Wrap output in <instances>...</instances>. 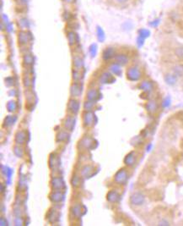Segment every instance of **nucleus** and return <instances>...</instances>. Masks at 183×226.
Returning a JSON list of instances; mask_svg holds the SVG:
<instances>
[{
  "label": "nucleus",
  "instance_id": "473e14b6",
  "mask_svg": "<svg viewBox=\"0 0 183 226\" xmlns=\"http://www.w3.org/2000/svg\"><path fill=\"white\" fill-rule=\"evenodd\" d=\"M83 78H84V74L81 73V70L74 69L72 71V79L74 81V82H81Z\"/></svg>",
  "mask_w": 183,
  "mask_h": 226
},
{
  "label": "nucleus",
  "instance_id": "13d9d810",
  "mask_svg": "<svg viewBox=\"0 0 183 226\" xmlns=\"http://www.w3.org/2000/svg\"><path fill=\"white\" fill-rule=\"evenodd\" d=\"M64 2H66V3H73L74 0H64Z\"/></svg>",
  "mask_w": 183,
  "mask_h": 226
},
{
  "label": "nucleus",
  "instance_id": "393cba45",
  "mask_svg": "<svg viewBox=\"0 0 183 226\" xmlns=\"http://www.w3.org/2000/svg\"><path fill=\"white\" fill-rule=\"evenodd\" d=\"M18 118L16 115H14V114H11V115H7L4 119V121H3V125L2 126L3 128H5V129H9V128H11L12 126H14V124L16 123Z\"/></svg>",
  "mask_w": 183,
  "mask_h": 226
},
{
  "label": "nucleus",
  "instance_id": "8fccbe9b",
  "mask_svg": "<svg viewBox=\"0 0 183 226\" xmlns=\"http://www.w3.org/2000/svg\"><path fill=\"white\" fill-rule=\"evenodd\" d=\"M144 41H145V39L140 38V37H138V38H137V45H138V47L142 48L143 45L144 44Z\"/></svg>",
  "mask_w": 183,
  "mask_h": 226
},
{
  "label": "nucleus",
  "instance_id": "603ef678",
  "mask_svg": "<svg viewBox=\"0 0 183 226\" xmlns=\"http://www.w3.org/2000/svg\"><path fill=\"white\" fill-rule=\"evenodd\" d=\"M159 24V19H157V20H154V21H153L152 22H150L149 25L151 26H154V27H156V26H158Z\"/></svg>",
  "mask_w": 183,
  "mask_h": 226
},
{
  "label": "nucleus",
  "instance_id": "c9c22d12",
  "mask_svg": "<svg viewBox=\"0 0 183 226\" xmlns=\"http://www.w3.org/2000/svg\"><path fill=\"white\" fill-rule=\"evenodd\" d=\"M13 152H14V155L17 157V158H23L25 155V152L23 150V148L20 145H15L14 147H13Z\"/></svg>",
  "mask_w": 183,
  "mask_h": 226
},
{
  "label": "nucleus",
  "instance_id": "a19ab883",
  "mask_svg": "<svg viewBox=\"0 0 183 226\" xmlns=\"http://www.w3.org/2000/svg\"><path fill=\"white\" fill-rule=\"evenodd\" d=\"M97 51H98V47L95 43H93L90 46L89 48V53L91 56V58H95L96 54H97Z\"/></svg>",
  "mask_w": 183,
  "mask_h": 226
},
{
  "label": "nucleus",
  "instance_id": "f8f14e48",
  "mask_svg": "<svg viewBox=\"0 0 183 226\" xmlns=\"http://www.w3.org/2000/svg\"><path fill=\"white\" fill-rule=\"evenodd\" d=\"M76 122H77V117H76V115L68 113V115L65 117L64 120L63 121V129L68 130L69 132H72L73 130H74L75 125H76Z\"/></svg>",
  "mask_w": 183,
  "mask_h": 226
},
{
  "label": "nucleus",
  "instance_id": "dca6fc26",
  "mask_svg": "<svg viewBox=\"0 0 183 226\" xmlns=\"http://www.w3.org/2000/svg\"><path fill=\"white\" fill-rule=\"evenodd\" d=\"M145 202V196L142 192H134L130 196V203L133 206H142Z\"/></svg>",
  "mask_w": 183,
  "mask_h": 226
},
{
  "label": "nucleus",
  "instance_id": "4d7b16f0",
  "mask_svg": "<svg viewBox=\"0 0 183 226\" xmlns=\"http://www.w3.org/2000/svg\"><path fill=\"white\" fill-rule=\"evenodd\" d=\"M0 188H1V192H2V193H3V192L5 191V189H6L5 187H4V184H3V183H1V185H0Z\"/></svg>",
  "mask_w": 183,
  "mask_h": 226
},
{
  "label": "nucleus",
  "instance_id": "6ab92c4d",
  "mask_svg": "<svg viewBox=\"0 0 183 226\" xmlns=\"http://www.w3.org/2000/svg\"><path fill=\"white\" fill-rule=\"evenodd\" d=\"M31 40V37L30 32L25 31L24 30L18 32V43L21 46H25Z\"/></svg>",
  "mask_w": 183,
  "mask_h": 226
},
{
  "label": "nucleus",
  "instance_id": "ddd939ff",
  "mask_svg": "<svg viewBox=\"0 0 183 226\" xmlns=\"http://www.w3.org/2000/svg\"><path fill=\"white\" fill-rule=\"evenodd\" d=\"M79 110H80V102L77 98L72 97L68 100V104H67L68 113L77 115L79 113Z\"/></svg>",
  "mask_w": 183,
  "mask_h": 226
},
{
  "label": "nucleus",
  "instance_id": "7c9ffc66",
  "mask_svg": "<svg viewBox=\"0 0 183 226\" xmlns=\"http://www.w3.org/2000/svg\"><path fill=\"white\" fill-rule=\"evenodd\" d=\"M115 62L117 63L118 65H120L121 66H123V65H126L128 63L129 58L128 57V55L124 54H118L115 56Z\"/></svg>",
  "mask_w": 183,
  "mask_h": 226
},
{
  "label": "nucleus",
  "instance_id": "9d476101",
  "mask_svg": "<svg viewBox=\"0 0 183 226\" xmlns=\"http://www.w3.org/2000/svg\"><path fill=\"white\" fill-rule=\"evenodd\" d=\"M30 141V132L26 130H18L14 136V142L17 145L23 146Z\"/></svg>",
  "mask_w": 183,
  "mask_h": 226
},
{
  "label": "nucleus",
  "instance_id": "c03bdc74",
  "mask_svg": "<svg viewBox=\"0 0 183 226\" xmlns=\"http://www.w3.org/2000/svg\"><path fill=\"white\" fill-rule=\"evenodd\" d=\"M175 54L178 58L180 59H182L183 60V46L181 47H178L176 48L175 50Z\"/></svg>",
  "mask_w": 183,
  "mask_h": 226
},
{
  "label": "nucleus",
  "instance_id": "5fc2aeb1",
  "mask_svg": "<svg viewBox=\"0 0 183 226\" xmlns=\"http://www.w3.org/2000/svg\"><path fill=\"white\" fill-rule=\"evenodd\" d=\"M152 148H153V144L152 143H149L148 144V146L146 147V151L149 153V152H150V151L152 150Z\"/></svg>",
  "mask_w": 183,
  "mask_h": 226
},
{
  "label": "nucleus",
  "instance_id": "c85d7f7f",
  "mask_svg": "<svg viewBox=\"0 0 183 226\" xmlns=\"http://www.w3.org/2000/svg\"><path fill=\"white\" fill-rule=\"evenodd\" d=\"M67 39H68V44L70 46H74L78 44L79 42V38L77 33H75L74 31H68L67 32Z\"/></svg>",
  "mask_w": 183,
  "mask_h": 226
},
{
  "label": "nucleus",
  "instance_id": "3c124183",
  "mask_svg": "<svg viewBox=\"0 0 183 226\" xmlns=\"http://www.w3.org/2000/svg\"><path fill=\"white\" fill-rule=\"evenodd\" d=\"M0 225L2 226H4V225H9V222H8V220L4 217H1L0 218Z\"/></svg>",
  "mask_w": 183,
  "mask_h": 226
},
{
  "label": "nucleus",
  "instance_id": "2eb2a0df",
  "mask_svg": "<svg viewBox=\"0 0 183 226\" xmlns=\"http://www.w3.org/2000/svg\"><path fill=\"white\" fill-rule=\"evenodd\" d=\"M84 90V86L82 82H74L70 86V95L71 97L78 98L81 96Z\"/></svg>",
  "mask_w": 183,
  "mask_h": 226
},
{
  "label": "nucleus",
  "instance_id": "bb28decb",
  "mask_svg": "<svg viewBox=\"0 0 183 226\" xmlns=\"http://www.w3.org/2000/svg\"><path fill=\"white\" fill-rule=\"evenodd\" d=\"M73 66H74V69H77V70H82L84 69V66H85L84 59L81 58V56L79 54L74 55Z\"/></svg>",
  "mask_w": 183,
  "mask_h": 226
},
{
  "label": "nucleus",
  "instance_id": "b1692460",
  "mask_svg": "<svg viewBox=\"0 0 183 226\" xmlns=\"http://www.w3.org/2000/svg\"><path fill=\"white\" fill-rule=\"evenodd\" d=\"M83 180H84V178L80 175V174L74 173V174H73L71 180H70L71 185L74 189L80 188L81 185H83Z\"/></svg>",
  "mask_w": 183,
  "mask_h": 226
},
{
  "label": "nucleus",
  "instance_id": "4c0bfd02",
  "mask_svg": "<svg viewBox=\"0 0 183 226\" xmlns=\"http://www.w3.org/2000/svg\"><path fill=\"white\" fill-rule=\"evenodd\" d=\"M96 103H97L86 100L84 103V109H85V111H93L95 109V106H96Z\"/></svg>",
  "mask_w": 183,
  "mask_h": 226
},
{
  "label": "nucleus",
  "instance_id": "20e7f679",
  "mask_svg": "<svg viewBox=\"0 0 183 226\" xmlns=\"http://www.w3.org/2000/svg\"><path fill=\"white\" fill-rule=\"evenodd\" d=\"M61 158L60 155L57 153H51L48 158V166L53 173H58L60 175L58 170H61Z\"/></svg>",
  "mask_w": 183,
  "mask_h": 226
},
{
  "label": "nucleus",
  "instance_id": "79ce46f5",
  "mask_svg": "<svg viewBox=\"0 0 183 226\" xmlns=\"http://www.w3.org/2000/svg\"><path fill=\"white\" fill-rule=\"evenodd\" d=\"M173 74L178 77V76H182L183 75V66L182 65H176L173 69Z\"/></svg>",
  "mask_w": 183,
  "mask_h": 226
},
{
  "label": "nucleus",
  "instance_id": "a211bd4d",
  "mask_svg": "<svg viewBox=\"0 0 183 226\" xmlns=\"http://www.w3.org/2000/svg\"><path fill=\"white\" fill-rule=\"evenodd\" d=\"M99 81L101 84H112L115 82L116 78L114 77V75H112L110 71H104L100 75Z\"/></svg>",
  "mask_w": 183,
  "mask_h": 226
},
{
  "label": "nucleus",
  "instance_id": "1a4fd4ad",
  "mask_svg": "<svg viewBox=\"0 0 183 226\" xmlns=\"http://www.w3.org/2000/svg\"><path fill=\"white\" fill-rule=\"evenodd\" d=\"M126 75L128 80L130 81H138L142 77V72L138 66L133 65L128 69Z\"/></svg>",
  "mask_w": 183,
  "mask_h": 226
},
{
  "label": "nucleus",
  "instance_id": "e433bc0d",
  "mask_svg": "<svg viewBox=\"0 0 183 226\" xmlns=\"http://www.w3.org/2000/svg\"><path fill=\"white\" fill-rule=\"evenodd\" d=\"M27 185V180H26V176L25 175L21 174L20 180L18 182V188L20 190H25Z\"/></svg>",
  "mask_w": 183,
  "mask_h": 226
},
{
  "label": "nucleus",
  "instance_id": "412c9836",
  "mask_svg": "<svg viewBox=\"0 0 183 226\" xmlns=\"http://www.w3.org/2000/svg\"><path fill=\"white\" fill-rule=\"evenodd\" d=\"M124 164L128 167H133L137 163V153L135 151H132L126 155L124 158Z\"/></svg>",
  "mask_w": 183,
  "mask_h": 226
},
{
  "label": "nucleus",
  "instance_id": "9b49d317",
  "mask_svg": "<svg viewBox=\"0 0 183 226\" xmlns=\"http://www.w3.org/2000/svg\"><path fill=\"white\" fill-rule=\"evenodd\" d=\"M60 216H61L60 210L55 208H50L46 213V219L49 224H54L59 221Z\"/></svg>",
  "mask_w": 183,
  "mask_h": 226
},
{
  "label": "nucleus",
  "instance_id": "5701e85b",
  "mask_svg": "<svg viewBox=\"0 0 183 226\" xmlns=\"http://www.w3.org/2000/svg\"><path fill=\"white\" fill-rule=\"evenodd\" d=\"M1 173L4 176L5 182L7 185H10L11 180H12V175H13V169L8 166H4L1 165Z\"/></svg>",
  "mask_w": 183,
  "mask_h": 226
},
{
  "label": "nucleus",
  "instance_id": "cd10ccee",
  "mask_svg": "<svg viewBox=\"0 0 183 226\" xmlns=\"http://www.w3.org/2000/svg\"><path fill=\"white\" fill-rule=\"evenodd\" d=\"M145 109L146 110L148 111V113H149L150 114H154L157 111H158V109H159V105H158V103L156 102L155 100L151 99L149 100L145 104Z\"/></svg>",
  "mask_w": 183,
  "mask_h": 226
},
{
  "label": "nucleus",
  "instance_id": "6e6552de",
  "mask_svg": "<svg viewBox=\"0 0 183 226\" xmlns=\"http://www.w3.org/2000/svg\"><path fill=\"white\" fill-rule=\"evenodd\" d=\"M99 172V169L94 165H85L80 169V175L84 179L91 178Z\"/></svg>",
  "mask_w": 183,
  "mask_h": 226
},
{
  "label": "nucleus",
  "instance_id": "39448f33",
  "mask_svg": "<svg viewBox=\"0 0 183 226\" xmlns=\"http://www.w3.org/2000/svg\"><path fill=\"white\" fill-rule=\"evenodd\" d=\"M129 179V174L128 169L126 168H121L116 172L113 177V180L116 185H125Z\"/></svg>",
  "mask_w": 183,
  "mask_h": 226
},
{
  "label": "nucleus",
  "instance_id": "7ed1b4c3",
  "mask_svg": "<svg viewBox=\"0 0 183 226\" xmlns=\"http://www.w3.org/2000/svg\"><path fill=\"white\" fill-rule=\"evenodd\" d=\"M82 122L84 127L90 129L97 125L98 118L93 111H85L82 116Z\"/></svg>",
  "mask_w": 183,
  "mask_h": 226
},
{
  "label": "nucleus",
  "instance_id": "aec40b11",
  "mask_svg": "<svg viewBox=\"0 0 183 226\" xmlns=\"http://www.w3.org/2000/svg\"><path fill=\"white\" fill-rule=\"evenodd\" d=\"M106 200L107 202L112 204H115L121 200V195L116 190H110L106 194Z\"/></svg>",
  "mask_w": 183,
  "mask_h": 226
},
{
  "label": "nucleus",
  "instance_id": "f704fd0d",
  "mask_svg": "<svg viewBox=\"0 0 183 226\" xmlns=\"http://www.w3.org/2000/svg\"><path fill=\"white\" fill-rule=\"evenodd\" d=\"M6 109H7L8 112L10 113H15L18 110V103L16 101L14 100H10L6 104Z\"/></svg>",
  "mask_w": 183,
  "mask_h": 226
},
{
  "label": "nucleus",
  "instance_id": "864d4df0",
  "mask_svg": "<svg viewBox=\"0 0 183 226\" xmlns=\"http://www.w3.org/2000/svg\"><path fill=\"white\" fill-rule=\"evenodd\" d=\"M159 225H170V223L166 219H162L159 222Z\"/></svg>",
  "mask_w": 183,
  "mask_h": 226
},
{
  "label": "nucleus",
  "instance_id": "f3484780",
  "mask_svg": "<svg viewBox=\"0 0 183 226\" xmlns=\"http://www.w3.org/2000/svg\"><path fill=\"white\" fill-rule=\"evenodd\" d=\"M70 141V132L68 130L63 129L58 131L56 135V142L57 143L67 144Z\"/></svg>",
  "mask_w": 183,
  "mask_h": 226
},
{
  "label": "nucleus",
  "instance_id": "58836bf2",
  "mask_svg": "<svg viewBox=\"0 0 183 226\" xmlns=\"http://www.w3.org/2000/svg\"><path fill=\"white\" fill-rule=\"evenodd\" d=\"M96 34H97V38L100 42H103L105 40V31H103L101 26H97L96 29Z\"/></svg>",
  "mask_w": 183,
  "mask_h": 226
},
{
  "label": "nucleus",
  "instance_id": "4468645a",
  "mask_svg": "<svg viewBox=\"0 0 183 226\" xmlns=\"http://www.w3.org/2000/svg\"><path fill=\"white\" fill-rule=\"evenodd\" d=\"M101 97L102 94L101 93V92L95 87L89 88L87 93H86V99L89 100V101L95 102V103H97L98 101H100L101 99Z\"/></svg>",
  "mask_w": 183,
  "mask_h": 226
},
{
  "label": "nucleus",
  "instance_id": "72a5a7b5",
  "mask_svg": "<svg viewBox=\"0 0 183 226\" xmlns=\"http://www.w3.org/2000/svg\"><path fill=\"white\" fill-rule=\"evenodd\" d=\"M165 81L167 85L174 86L177 81V76L175 74H167L165 75Z\"/></svg>",
  "mask_w": 183,
  "mask_h": 226
},
{
  "label": "nucleus",
  "instance_id": "c756f323",
  "mask_svg": "<svg viewBox=\"0 0 183 226\" xmlns=\"http://www.w3.org/2000/svg\"><path fill=\"white\" fill-rule=\"evenodd\" d=\"M109 71L112 73V75H116V76H121L122 75V69H121V65H118L117 63H112L109 65Z\"/></svg>",
  "mask_w": 183,
  "mask_h": 226
},
{
  "label": "nucleus",
  "instance_id": "ea45409f",
  "mask_svg": "<svg viewBox=\"0 0 183 226\" xmlns=\"http://www.w3.org/2000/svg\"><path fill=\"white\" fill-rule=\"evenodd\" d=\"M18 26L21 28V29H27L30 26V23L26 18H21L18 21Z\"/></svg>",
  "mask_w": 183,
  "mask_h": 226
},
{
  "label": "nucleus",
  "instance_id": "09e8293b",
  "mask_svg": "<svg viewBox=\"0 0 183 226\" xmlns=\"http://www.w3.org/2000/svg\"><path fill=\"white\" fill-rule=\"evenodd\" d=\"M23 224H24V219H22V217H15L14 219L15 225H23Z\"/></svg>",
  "mask_w": 183,
  "mask_h": 226
},
{
  "label": "nucleus",
  "instance_id": "49530a36",
  "mask_svg": "<svg viewBox=\"0 0 183 226\" xmlns=\"http://www.w3.org/2000/svg\"><path fill=\"white\" fill-rule=\"evenodd\" d=\"M171 104V100H170V97H166L165 99L163 100L162 102V107L164 109H166V108H169Z\"/></svg>",
  "mask_w": 183,
  "mask_h": 226
},
{
  "label": "nucleus",
  "instance_id": "6e6d98bb",
  "mask_svg": "<svg viewBox=\"0 0 183 226\" xmlns=\"http://www.w3.org/2000/svg\"><path fill=\"white\" fill-rule=\"evenodd\" d=\"M116 2H117L119 4H124L126 2H128V0H115Z\"/></svg>",
  "mask_w": 183,
  "mask_h": 226
},
{
  "label": "nucleus",
  "instance_id": "4be33fe9",
  "mask_svg": "<svg viewBox=\"0 0 183 226\" xmlns=\"http://www.w3.org/2000/svg\"><path fill=\"white\" fill-rule=\"evenodd\" d=\"M116 55V54L115 48L112 47H108V48H105L102 52V59L104 61H109L115 58Z\"/></svg>",
  "mask_w": 183,
  "mask_h": 226
},
{
  "label": "nucleus",
  "instance_id": "2f4dec72",
  "mask_svg": "<svg viewBox=\"0 0 183 226\" xmlns=\"http://www.w3.org/2000/svg\"><path fill=\"white\" fill-rule=\"evenodd\" d=\"M34 56L30 53H26L23 55V64H24L25 66H26V67L31 66L34 64Z\"/></svg>",
  "mask_w": 183,
  "mask_h": 226
},
{
  "label": "nucleus",
  "instance_id": "0eeeda50",
  "mask_svg": "<svg viewBox=\"0 0 183 226\" xmlns=\"http://www.w3.org/2000/svg\"><path fill=\"white\" fill-rule=\"evenodd\" d=\"M48 198L50 200V202L53 204H56V205L63 204L66 198V194H65V192H63V191L51 190V192L48 196Z\"/></svg>",
  "mask_w": 183,
  "mask_h": 226
},
{
  "label": "nucleus",
  "instance_id": "a18cd8bd",
  "mask_svg": "<svg viewBox=\"0 0 183 226\" xmlns=\"http://www.w3.org/2000/svg\"><path fill=\"white\" fill-rule=\"evenodd\" d=\"M23 81H24V86L26 87V88H29L30 86L31 85V78L29 77V75H25L24 78H23Z\"/></svg>",
  "mask_w": 183,
  "mask_h": 226
},
{
  "label": "nucleus",
  "instance_id": "a878e982",
  "mask_svg": "<svg viewBox=\"0 0 183 226\" xmlns=\"http://www.w3.org/2000/svg\"><path fill=\"white\" fill-rule=\"evenodd\" d=\"M139 88L146 94H149L154 90V83L150 81H143L139 85Z\"/></svg>",
  "mask_w": 183,
  "mask_h": 226
},
{
  "label": "nucleus",
  "instance_id": "423d86ee",
  "mask_svg": "<svg viewBox=\"0 0 183 226\" xmlns=\"http://www.w3.org/2000/svg\"><path fill=\"white\" fill-rule=\"evenodd\" d=\"M86 212H87V208L84 204L79 202L74 203L70 207V213L72 217H74V219H79L85 214H86Z\"/></svg>",
  "mask_w": 183,
  "mask_h": 226
},
{
  "label": "nucleus",
  "instance_id": "f257e3e1",
  "mask_svg": "<svg viewBox=\"0 0 183 226\" xmlns=\"http://www.w3.org/2000/svg\"><path fill=\"white\" fill-rule=\"evenodd\" d=\"M78 147L80 150H94L98 147V141L95 138L90 137V136H85L78 141Z\"/></svg>",
  "mask_w": 183,
  "mask_h": 226
},
{
  "label": "nucleus",
  "instance_id": "de8ad7c7",
  "mask_svg": "<svg viewBox=\"0 0 183 226\" xmlns=\"http://www.w3.org/2000/svg\"><path fill=\"white\" fill-rule=\"evenodd\" d=\"M4 81L7 86H13L14 85V80L13 76H9L7 78H5Z\"/></svg>",
  "mask_w": 183,
  "mask_h": 226
},
{
  "label": "nucleus",
  "instance_id": "37998d69",
  "mask_svg": "<svg viewBox=\"0 0 183 226\" xmlns=\"http://www.w3.org/2000/svg\"><path fill=\"white\" fill-rule=\"evenodd\" d=\"M150 35V31L148 29H140L139 31V37L146 39L148 38Z\"/></svg>",
  "mask_w": 183,
  "mask_h": 226
},
{
  "label": "nucleus",
  "instance_id": "f03ea898",
  "mask_svg": "<svg viewBox=\"0 0 183 226\" xmlns=\"http://www.w3.org/2000/svg\"><path fill=\"white\" fill-rule=\"evenodd\" d=\"M50 186L53 191H63L66 192L67 185L64 179L61 175H52L50 180Z\"/></svg>",
  "mask_w": 183,
  "mask_h": 226
}]
</instances>
